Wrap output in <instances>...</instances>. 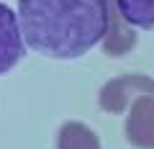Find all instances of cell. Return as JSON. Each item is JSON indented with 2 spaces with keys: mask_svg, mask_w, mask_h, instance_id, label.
<instances>
[{
  "mask_svg": "<svg viewBox=\"0 0 154 149\" xmlns=\"http://www.w3.org/2000/svg\"><path fill=\"white\" fill-rule=\"evenodd\" d=\"M26 44L51 59H77L103 41L108 0H18Z\"/></svg>",
  "mask_w": 154,
  "mask_h": 149,
  "instance_id": "cell-1",
  "label": "cell"
},
{
  "mask_svg": "<svg viewBox=\"0 0 154 149\" xmlns=\"http://www.w3.org/2000/svg\"><path fill=\"white\" fill-rule=\"evenodd\" d=\"M141 95H154V77L128 72L121 77H113L100 88L98 105L105 113H123L131 108V103Z\"/></svg>",
  "mask_w": 154,
  "mask_h": 149,
  "instance_id": "cell-2",
  "label": "cell"
},
{
  "mask_svg": "<svg viewBox=\"0 0 154 149\" xmlns=\"http://www.w3.org/2000/svg\"><path fill=\"white\" fill-rule=\"evenodd\" d=\"M126 139L136 149H154V95H141L126 116Z\"/></svg>",
  "mask_w": 154,
  "mask_h": 149,
  "instance_id": "cell-3",
  "label": "cell"
},
{
  "mask_svg": "<svg viewBox=\"0 0 154 149\" xmlns=\"http://www.w3.org/2000/svg\"><path fill=\"white\" fill-rule=\"evenodd\" d=\"M23 41L21 21L8 5L0 3V75L16 67V62L23 57Z\"/></svg>",
  "mask_w": 154,
  "mask_h": 149,
  "instance_id": "cell-4",
  "label": "cell"
},
{
  "mask_svg": "<svg viewBox=\"0 0 154 149\" xmlns=\"http://www.w3.org/2000/svg\"><path fill=\"white\" fill-rule=\"evenodd\" d=\"M136 46L134 26L121 16L116 0H108V31L103 36V49L108 57H123Z\"/></svg>",
  "mask_w": 154,
  "mask_h": 149,
  "instance_id": "cell-5",
  "label": "cell"
},
{
  "mask_svg": "<svg viewBox=\"0 0 154 149\" xmlns=\"http://www.w3.org/2000/svg\"><path fill=\"white\" fill-rule=\"evenodd\" d=\"M57 149H100V139L90 126L80 121H67L59 129Z\"/></svg>",
  "mask_w": 154,
  "mask_h": 149,
  "instance_id": "cell-6",
  "label": "cell"
},
{
  "mask_svg": "<svg viewBox=\"0 0 154 149\" xmlns=\"http://www.w3.org/2000/svg\"><path fill=\"white\" fill-rule=\"evenodd\" d=\"M116 5L134 28L154 31V0H116Z\"/></svg>",
  "mask_w": 154,
  "mask_h": 149,
  "instance_id": "cell-7",
  "label": "cell"
}]
</instances>
